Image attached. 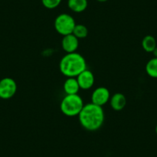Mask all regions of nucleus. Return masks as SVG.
<instances>
[{
	"instance_id": "nucleus-1",
	"label": "nucleus",
	"mask_w": 157,
	"mask_h": 157,
	"mask_svg": "<svg viewBox=\"0 0 157 157\" xmlns=\"http://www.w3.org/2000/svg\"><path fill=\"white\" fill-rule=\"evenodd\" d=\"M78 116L82 128L92 132L100 129L105 120V114L102 106L92 102L84 105Z\"/></svg>"
},
{
	"instance_id": "nucleus-2",
	"label": "nucleus",
	"mask_w": 157,
	"mask_h": 157,
	"mask_svg": "<svg viewBox=\"0 0 157 157\" xmlns=\"http://www.w3.org/2000/svg\"><path fill=\"white\" fill-rule=\"evenodd\" d=\"M59 69L67 78L77 77L86 69V61L81 54L76 52L66 53L60 60Z\"/></svg>"
},
{
	"instance_id": "nucleus-3",
	"label": "nucleus",
	"mask_w": 157,
	"mask_h": 157,
	"mask_svg": "<svg viewBox=\"0 0 157 157\" xmlns=\"http://www.w3.org/2000/svg\"><path fill=\"white\" fill-rule=\"evenodd\" d=\"M83 100L78 94L66 95L60 103V110L66 116H78L83 108Z\"/></svg>"
},
{
	"instance_id": "nucleus-4",
	"label": "nucleus",
	"mask_w": 157,
	"mask_h": 157,
	"mask_svg": "<svg viewBox=\"0 0 157 157\" xmlns=\"http://www.w3.org/2000/svg\"><path fill=\"white\" fill-rule=\"evenodd\" d=\"M75 19L70 15L62 13L59 15L54 22V27L59 34L62 36L72 34L75 26Z\"/></svg>"
},
{
	"instance_id": "nucleus-5",
	"label": "nucleus",
	"mask_w": 157,
	"mask_h": 157,
	"mask_svg": "<svg viewBox=\"0 0 157 157\" xmlns=\"http://www.w3.org/2000/svg\"><path fill=\"white\" fill-rule=\"evenodd\" d=\"M17 91V84L13 78L6 77L0 80V98L10 99Z\"/></svg>"
},
{
	"instance_id": "nucleus-6",
	"label": "nucleus",
	"mask_w": 157,
	"mask_h": 157,
	"mask_svg": "<svg viewBox=\"0 0 157 157\" xmlns=\"http://www.w3.org/2000/svg\"><path fill=\"white\" fill-rule=\"evenodd\" d=\"M110 97L111 96L108 89L103 86L98 87L92 93V103L102 106L109 101Z\"/></svg>"
},
{
	"instance_id": "nucleus-7",
	"label": "nucleus",
	"mask_w": 157,
	"mask_h": 157,
	"mask_svg": "<svg viewBox=\"0 0 157 157\" xmlns=\"http://www.w3.org/2000/svg\"><path fill=\"white\" fill-rule=\"evenodd\" d=\"M78 83L82 90H90L93 86L95 82V77L93 72L89 69H85L76 77Z\"/></svg>"
},
{
	"instance_id": "nucleus-8",
	"label": "nucleus",
	"mask_w": 157,
	"mask_h": 157,
	"mask_svg": "<svg viewBox=\"0 0 157 157\" xmlns=\"http://www.w3.org/2000/svg\"><path fill=\"white\" fill-rule=\"evenodd\" d=\"M78 39L72 33L64 36L62 39V47L66 53L75 52L78 49Z\"/></svg>"
},
{
	"instance_id": "nucleus-9",
	"label": "nucleus",
	"mask_w": 157,
	"mask_h": 157,
	"mask_svg": "<svg viewBox=\"0 0 157 157\" xmlns=\"http://www.w3.org/2000/svg\"><path fill=\"white\" fill-rule=\"evenodd\" d=\"M126 97L121 93H115L114 95L110 97L109 103L111 105L112 109L115 111H121L126 107Z\"/></svg>"
},
{
	"instance_id": "nucleus-10",
	"label": "nucleus",
	"mask_w": 157,
	"mask_h": 157,
	"mask_svg": "<svg viewBox=\"0 0 157 157\" xmlns=\"http://www.w3.org/2000/svg\"><path fill=\"white\" fill-rule=\"evenodd\" d=\"M80 87L78 86L76 77H69L63 84V90L66 95L78 94Z\"/></svg>"
},
{
	"instance_id": "nucleus-11",
	"label": "nucleus",
	"mask_w": 157,
	"mask_h": 157,
	"mask_svg": "<svg viewBox=\"0 0 157 157\" xmlns=\"http://www.w3.org/2000/svg\"><path fill=\"white\" fill-rule=\"evenodd\" d=\"M68 6L74 13H82L88 6L87 0H68Z\"/></svg>"
},
{
	"instance_id": "nucleus-12",
	"label": "nucleus",
	"mask_w": 157,
	"mask_h": 157,
	"mask_svg": "<svg viewBox=\"0 0 157 157\" xmlns=\"http://www.w3.org/2000/svg\"><path fill=\"white\" fill-rule=\"evenodd\" d=\"M142 47L146 52H152L157 47L156 40L152 36H146L142 40Z\"/></svg>"
},
{
	"instance_id": "nucleus-13",
	"label": "nucleus",
	"mask_w": 157,
	"mask_h": 157,
	"mask_svg": "<svg viewBox=\"0 0 157 157\" xmlns=\"http://www.w3.org/2000/svg\"><path fill=\"white\" fill-rule=\"evenodd\" d=\"M146 71L148 75L157 78V58L151 59L146 65Z\"/></svg>"
},
{
	"instance_id": "nucleus-14",
	"label": "nucleus",
	"mask_w": 157,
	"mask_h": 157,
	"mask_svg": "<svg viewBox=\"0 0 157 157\" xmlns=\"http://www.w3.org/2000/svg\"><path fill=\"white\" fill-rule=\"evenodd\" d=\"M88 33V29H87V27L86 25H82V24H76L75 28H74L73 32H72V34L75 37L78 38V39H84V38L87 37Z\"/></svg>"
},
{
	"instance_id": "nucleus-15",
	"label": "nucleus",
	"mask_w": 157,
	"mask_h": 157,
	"mask_svg": "<svg viewBox=\"0 0 157 157\" xmlns=\"http://www.w3.org/2000/svg\"><path fill=\"white\" fill-rule=\"evenodd\" d=\"M61 2L62 0H42L43 5L49 10H52L58 7Z\"/></svg>"
},
{
	"instance_id": "nucleus-16",
	"label": "nucleus",
	"mask_w": 157,
	"mask_h": 157,
	"mask_svg": "<svg viewBox=\"0 0 157 157\" xmlns=\"http://www.w3.org/2000/svg\"><path fill=\"white\" fill-rule=\"evenodd\" d=\"M152 53H153L154 57H155V58H157V47L155 48V49H154V51H153V52H152Z\"/></svg>"
},
{
	"instance_id": "nucleus-17",
	"label": "nucleus",
	"mask_w": 157,
	"mask_h": 157,
	"mask_svg": "<svg viewBox=\"0 0 157 157\" xmlns=\"http://www.w3.org/2000/svg\"><path fill=\"white\" fill-rule=\"evenodd\" d=\"M98 2H106V1H108V0H97Z\"/></svg>"
},
{
	"instance_id": "nucleus-18",
	"label": "nucleus",
	"mask_w": 157,
	"mask_h": 157,
	"mask_svg": "<svg viewBox=\"0 0 157 157\" xmlns=\"http://www.w3.org/2000/svg\"><path fill=\"white\" fill-rule=\"evenodd\" d=\"M155 133L157 134V124H156V126H155Z\"/></svg>"
}]
</instances>
